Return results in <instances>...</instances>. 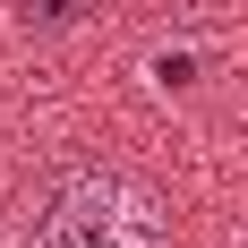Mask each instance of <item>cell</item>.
<instances>
[{"mask_svg":"<svg viewBox=\"0 0 248 248\" xmlns=\"http://www.w3.org/2000/svg\"><path fill=\"white\" fill-rule=\"evenodd\" d=\"M103 0H17V26L26 34H69V26H86Z\"/></svg>","mask_w":248,"mask_h":248,"instance_id":"7a4b0ae2","label":"cell"},{"mask_svg":"<svg viewBox=\"0 0 248 248\" xmlns=\"http://www.w3.org/2000/svg\"><path fill=\"white\" fill-rule=\"evenodd\" d=\"M26 248H171V214L120 163H60L26 205Z\"/></svg>","mask_w":248,"mask_h":248,"instance_id":"6da1fadb","label":"cell"}]
</instances>
